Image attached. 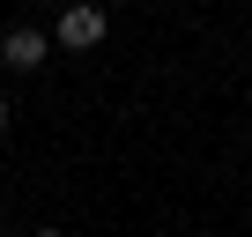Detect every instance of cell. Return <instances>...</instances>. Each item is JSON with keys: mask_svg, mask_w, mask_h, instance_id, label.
Returning a JSON list of instances; mask_svg holds the SVG:
<instances>
[{"mask_svg": "<svg viewBox=\"0 0 252 237\" xmlns=\"http://www.w3.org/2000/svg\"><path fill=\"white\" fill-rule=\"evenodd\" d=\"M104 30H111V15L96 8V0H89V8H67V15L52 23V37H60L67 52H96V45H104Z\"/></svg>", "mask_w": 252, "mask_h": 237, "instance_id": "1", "label": "cell"}, {"mask_svg": "<svg viewBox=\"0 0 252 237\" xmlns=\"http://www.w3.org/2000/svg\"><path fill=\"white\" fill-rule=\"evenodd\" d=\"M52 45H60V37H45V30H30V23H15V30H8V37H0V59H8V67H15V74H37V67H45V52H52Z\"/></svg>", "mask_w": 252, "mask_h": 237, "instance_id": "2", "label": "cell"}, {"mask_svg": "<svg viewBox=\"0 0 252 237\" xmlns=\"http://www.w3.org/2000/svg\"><path fill=\"white\" fill-rule=\"evenodd\" d=\"M8 118H15V111H8V96H0V134H8Z\"/></svg>", "mask_w": 252, "mask_h": 237, "instance_id": "3", "label": "cell"}, {"mask_svg": "<svg viewBox=\"0 0 252 237\" xmlns=\"http://www.w3.org/2000/svg\"><path fill=\"white\" fill-rule=\"evenodd\" d=\"M37 237H67V230H37Z\"/></svg>", "mask_w": 252, "mask_h": 237, "instance_id": "4", "label": "cell"}]
</instances>
